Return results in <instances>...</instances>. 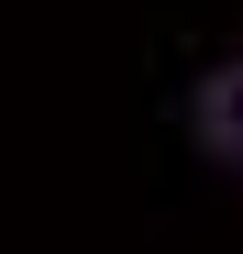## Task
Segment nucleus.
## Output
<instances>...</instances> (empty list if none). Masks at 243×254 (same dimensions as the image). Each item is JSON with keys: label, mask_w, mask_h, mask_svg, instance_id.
<instances>
[{"label": "nucleus", "mask_w": 243, "mask_h": 254, "mask_svg": "<svg viewBox=\"0 0 243 254\" xmlns=\"http://www.w3.org/2000/svg\"><path fill=\"white\" fill-rule=\"evenodd\" d=\"M199 122H210V144H221V155H243V66L210 89V111H199Z\"/></svg>", "instance_id": "f257e3e1"}]
</instances>
